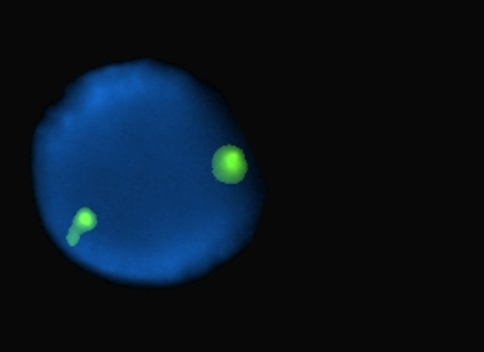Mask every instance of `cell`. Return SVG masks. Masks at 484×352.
<instances>
[{"instance_id": "obj_1", "label": "cell", "mask_w": 484, "mask_h": 352, "mask_svg": "<svg viewBox=\"0 0 484 352\" xmlns=\"http://www.w3.org/2000/svg\"><path fill=\"white\" fill-rule=\"evenodd\" d=\"M212 172L221 183H240L247 174V160H245L243 151L235 146H224V148L217 149L212 160Z\"/></svg>"}, {"instance_id": "obj_2", "label": "cell", "mask_w": 484, "mask_h": 352, "mask_svg": "<svg viewBox=\"0 0 484 352\" xmlns=\"http://www.w3.org/2000/svg\"><path fill=\"white\" fill-rule=\"evenodd\" d=\"M96 225H98V217L94 215V212L89 210V208H80L77 215H75L73 224H71V228L68 231V236H66L70 247H73V245L78 243L82 233L93 231Z\"/></svg>"}]
</instances>
